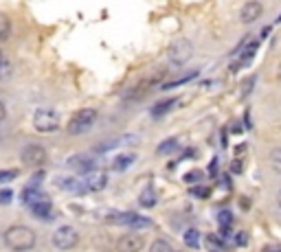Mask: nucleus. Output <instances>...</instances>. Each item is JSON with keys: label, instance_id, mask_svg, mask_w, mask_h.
Returning a JSON list of instances; mask_svg holds the SVG:
<instances>
[{"label": "nucleus", "instance_id": "f257e3e1", "mask_svg": "<svg viewBox=\"0 0 281 252\" xmlns=\"http://www.w3.org/2000/svg\"><path fill=\"white\" fill-rule=\"evenodd\" d=\"M3 243L11 252H29L38 243V235L27 226H9L3 232Z\"/></svg>", "mask_w": 281, "mask_h": 252}, {"label": "nucleus", "instance_id": "f03ea898", "mask_svg": "<svg viewBox=\"0 0 281 252\" xmlns=\"http://www.w3.org/2000/svg\"><path fill=\"white\" fill-rule=\"evenodd\" d=\"M97 118H99V112L95 110V107H81V110H77L73 116H70V121L66 125L68 134L70 136H83V134H88V132L95 128Z\"/></svg>", "mask_w": 281, "mask_h": 252}, {"label": "nucleus", "instance_id": "7ed1b4c3", "mask_svg": "<svg viewBox=\"0 0 281 252\" xmlns=\"http://www.w3.org/2000/svg\"><path fill=\"white\" fill-rule=\"evenodd\" d=\"M194 55V44L187 38H178L167 46V59L174 66H184Z\"/></svg>", "mask_w": 281, "mask_h": 252}, {"label": "nucleus", "instance_id": "20e7f679", "mask_svg": "<svg viewBox=\"0 0 281 252\" xmlns=\"http://www.w3.org/2000/svg\"><path fill=\"white\" fill-rule=\"evenodd\" d=\"M106 221L112 226H128V228H152L154 221L143 217L139 213H108Z\"/></svg>", "mask_w": 281, "mask_h": 252}, {"label": "nucleus", "instance_id": "39448f33", "mask_svg": "<svg viewBox=\"0 0 281 252\" xmlns=\"http://www.w3.org/2000/svg\"><path fill=\"white\" fill-rule=\"evenodd\" d=\"M51 241L57 250H73L75 245L79 243V232H77V228H73V226H59L57 230L53 232Z\"/></svg>", "mask_w": 281, "mask_h": 252}, {"label": "nucleus", "instance_id": "423d86ee", "mask_svg": "<svg viewBox=\"0 0 281 252\" xmlns=\"http://www.w3.org/2000/svg\"><path fill=\"white\" fill-rule=\"evenodd\" d=\"M46 149L38 145V143H29V145L22 147V152H20V160H22V165H27V167H42L46 163Z\"/></svg>", "mask_w": 281, "mask_h": 252}, {"label": "nucleus", "instance_id": "0eeeda50", "mask_svg": "<svg viewBox=\"0 0 281 252\" xmlns=\"http://www.w3.org/2000/svg\"><path fill=\"white\" fill-rule=\"evenodd\" d=\"M33 128L38 132H44V134L55 132L59 128V116L53 110H38L33 114Z\"/></svg>", "mask_w": 281, "mask_h": 252}, {"label": "nucleus", "instance_id": "6e6552de", "mask_svg": "<svg viewBox=\"0 0 281 252\" xmlns=\"http://www.w3.org/2000/svg\"><path fill=\"white\" fill-rule=\"evenodd\" d=\"M66 165L70 171L77 173V176H88L90 171L97 169V160H95L92 156H86V154H77L73 158H68Z\"/></svg>", "mask_w": 281, "mask_h": 252}, {"label": "nucleus", "instance_id": "1a4fd4ad", "mask_svg": "<svg viewBox=\"0 0 281 252\" xmlns=\"http://www.w3.org/2000/svg\"><path fill=\"white\" fill-rule=\"evenodd\" d=\"M257 51H259V40H250L246 46L242 44V49L237 51V62H233V66H231V73H237L240 68L248 66V64L255 59Z\"/></svg>", "mask_w": 281, "mask_h": 252}, {"label": "nucleus", "instance_id": "9d476101", "mask_svg": "<svg viewBox=\"0 0 281 252\" xmlns=\"http://www.w3.org/2000/svg\"><path fill=\"white\" fill-rule=\"evenodd\" d=\"M145 248V239L136 232H128L117 239V252H141Z\"/></svg>", "mask_w": 281, "mask_h": 252}, {"label": "nucleus", "instance_id": "9b49d317", "mask_svg": "<svg viewBox=\"0 0 281 252\" xmlns=\"http://www.w3.org/2000/svg\"><path fill=\"white\" fill-rule=\"evenodd\" d=\"M261 16H264V5H261L259 0H248V3H244V7L240 9V20L244 25H253V22H257Z\"/></svg>", "mask_w": 281, "mask_h": 252}, {"label": "nucleus", "instance_id": "f8f14e48", "mask_svg": "<svg viewBox=\"0 0 281 252\" xmlns=\"http://www.w3.org/2000/svg\"><path fill=\"white\" fill-rule=\"evenodd\" d=\"M55 184L62 191H68V193H77V195H81V193H86L88 187H86V182L83 180H79L77 176H64V178H57L55 180Z\"/></svg>", "mask_w": 281, "mask_h": 252}, {"label": "nucleus", "instance_id": "ddd939ff", "mask_svg": "<svg viewBox=\"0 0 281 252\" xmlns=\"http://www.w3.org/2000/svg\"><path fill=\"white\" fill-rule=\"evenodd\" d=\"M86 187H88V191H104L106 189V184H108V173L106 171H90L86 176Z\"/></svg>", "mask_w": 281, "mask_h": 252}, {"label": "nucleus", "instance_id": "4468645a", "mask_svg": "<svg viewBox=\"0 0 281 252\" xmlns=\"http://www.w3.org/2000/svg\"><path fill=\"white\" fill-rule=\"evenodd\" d=\"M29 211H31V215H35L38 219H51L53 217V202L49 200V197H44V200L31 204Z\"/></svg>", "mask_w": 281, "mask_h": 252}, {"label": "nucleus", "instance_id": "2eb2a0df", "mask_svg": "<svg viewBox=\"0 0 281 252\" xmlns=\"http://www.w3.org/2000/svg\"><path fill=\"white\" fill-rule=\"evenodd\" d=\"M134 160H136L134 154H117L115 160H112V171H119V173L128 171L134 165Z\"/></svg>", "mask_w": 281, "mask_h": 252}, {"label": "nucleus", "instance_id": "dca6fc26", "mask_svg": "<svg viewBox=\"0 0 281 252\" xmlns=\"http://www.w3.org/2000/svg\"><path fill=\"white\" fill-rule=\"evenodd\" d=\"M44 193H42V191L38 189V187H27L25 191H22L20 193V202L25 204V206H31V204H35V202H40V200H44Z\"/></svg>", "mask_w": 281, "mask_h": 252}, {"label": "nucleus", "instance_id": "f3484780", "mask_svg": "<svg viewBox=\"0 0 281 252\" xmlns=\"http://www.w3.org/2000/svg\"><path fill=\"white\" fill-rule=\"evenodd\" d=\"M176 101L178 99H165V101H160V103H156L152 107V116L154 118H160V116H165L167 112H171L176 107Z\"/></svg>", "mask_w": 281, "mask_h": 252}, {"label": "nucleus", "instance_id": "a211bd4d", "mask_svg": "<svg viewBox=\"0 0 281 252\" xmlns=\"http://www.w3.org/2000/svg\"><path fill=\"white\" fill-rule=\"evenodd\" d=\"M176 149H178V139H176V136H171V139H165L163 143H158L156 154L169 156V154H176Z\"/></svg>", "mask_w": 281, "mask_h": 252}, {"label": "nucleus", "instance_id": "6ab92c4d", "mask_svg": "<svg viewBox=\"0 0 281 252\" xmlns=\"http://www.w3.org/2000/svg\"><path fill=\"white\" fill-rule=\"evenodd\" d=\"M139 204H141L143 208H152L154 204H156V191H154L152 187L143 189L141 191V197H139Z\"/></svg>", "mask_w": 281, "mask_h": 252}, {"label": "nucleus", "instance_id": "aec40b11", "mask_svg": "<svg viewBox=\"0 0 281 252\" xmlns=\"http://www.w3.org/2000/svg\"><path fill=\"white\" fill-rule=\"evenodd\" d=\"M182 241L187 243L189 248L198 250L200 248V232L196 230V228H187V230H184V235H182Z\"/></svg>", "mask_w": 281, "mask_h": 252}, {"label": "nucleus", "instance_id": "412c9836", "mask_svg": "<svg viewBox=\"0 0 281 252\" xmlns=\"http://www.w3.org/2000/svg\"><path fill=\"white\" fill-rule=\"evenodd\" d=\"M9 38H11V20L7 14L0 11V42L9 40Z\"/></svg>", "mask_w": 281, "mask_h": 252}, {"label": "nucleus", "instance_id": "4be33fe9", "mask_svg": "<svg viewBox=\"0 0 281 252\" xmlns=\"http://www.w3.org/2000/svg\"><path fill=\"white\" fill-rule=\"evenodd\" d=\"M270 167L274 169V173L281 176V147L270 149Z\"/></svg>", "mask_w": 281, "mask_h": 252}, {"label": "nucleus", "instance_id": "5701e85b", "mask_svg": "<svg viewBox=\"0 0 281 252\" xmlns=\"http://www.w3.org/2000/svg\"><path fill=\"white\" fill-rule=\"evenodd\" d=\"M198 77V73H189V75H184V77H180V79H174V81H169V83H165L163 86V90H169V88H178V86H184L187 81H191V79H196Z\"/></svg>", "mask_w": 281, "mask_h": 252}, {"label": "nucleus", "instance_id": "b1692460", "mask_svg": "<svg viewBox=\"0 0 281 252\" xmlns=\"http://www.w3.org/2000/svg\"><path fill=\"white\" fill-rule=\"evenodd\" d=\"M149 252H174V248L165 239H156V241H152V245H149Z\"/></svg>", "mask_w": 281, "mask_h": 252}, {"label": "nucleus", "instance_id": "393cba45", "mask_svg": "<svg viewBox=\"0 0 281 252\" xmlns=\"http://www.w3.org/2000/svg\"><path fill=\"white\" fill-rule=\"evenodd\" d=\"M218 224L220 226H231L233 224V213L229 208H222V211L218 213Z\"/></svg>", "mask_w": 281, "mask_h": 252}, {"label": "nucleus", "instance_id": "a878e982", "mask_svg": "<svg viewBox=\"0 0 281 252\" xmlns=\"http://www.w3.org/2000/svg\"><path fill=\"white\" fill-rule=\"evenodd\" d=\"M233 243H235L237 248H246L248 245V232H244V230L235 232V235H233Z\"/></svg>", "mask_w": 281, "mask_h": 252}, {"label": "nucleus", "instance_id": "bb28decb", "mask_svg": "<svg viewBox=\"0 0 281 252\" xmlns=\"http://www.w3.org/2000/svg\"><path fill=\"white\" fill-rule=\"evenodd\" d=\"M18 169H3L0 171V184H5V182H11V180H16L18 178Z\"/></svg>", "mask_w": 281, "mask_h": 252}, {"label": "nucleus", "instance_id": "cd10ccee", "mask_svg": "<svg viewBox=\"0 0 281 252\" xmlns=\"http://www.w3.org/2000/svg\"><path fill=\"white\" fill-rule=\"evenodd\" d=\"M191 195L200 197V200H207V197L211 195V189H209V187H194V189H191Z\"/></svg>", "mask_w": 281, "mask_h": 252}, {"label": "nucleus", "instance_id": "c85d7f7f", "mask_svg": "<svg viewBox=\"0 0 281 252\" xmlns=\"http://www.w3.org/2000/svg\"><path fill=\"white\" fill-rule=\"evenodd\" d=\"M200 180H202V171H194V173H187V176H184V182L187 184L200 182Z\"/></svg>", "mask_w": 281, "mask_h": 252}, {"label": "nucleus", "instance_id": "c756f323", "mask_svg": "<svg viewBox=\"0 0 281 252\" xmlns=\"http://www.w3.org/2000/svg\"><path fill=\"white\" fill-rule=\"evenodd\" d=\"M11 197H14V193H11V189H3V191H0V204H3V206H5V204H9V202H11Z\"/></svg>", "mask_w": 281, "mask_h": 252}, {"label": "nucleus", "instance_id": "7c9ffc66", "mask_svg": "<svg viewBox=\"0 0 281 252\" xmlns=\"http://www.w3.org/2000/svg\"><path fill=\"white\" fill-rule=\"evenodd\" d=\"M255 81H257V77H248V79L244 81V88H242V94H244V97H246V94L250 92V88L255 86Z\"/></svg>", "mask_w": 281, "mask_h": 252}, {"label": "nucleus", "instance_id": "2f4dec72", "mask_svg": "<svg viewBox=\"0 0 281 252\" xmlns=\"http://www.w3.org/2000/svg\"><path fill=\"white\" fill-rule=\"evenodd\" d=\"M7 118V105H5V101H0V123Z\"/></svg>", "mask_w": 281, "mask_h": 252}, {"label": "nucleus", "instance_id": "473e14b6", "mask_svg": "<svg viewBox=\"0 0 281 252\" xmlns=\"http://www.w3.org/2000/svg\"><path fill=\"white\" fill-rule=\"evenodd\" d=\"M231 171L233 173H242V163H240V160H235V163L231 165Z\"/></svg>", "mask_w": 281, "mask_h": 252}, {"label": "nucleus", "instance_id": "72a5a7b5", "mask_svg": "<svg viewBox=\"0 0 281 252\" xmlns=\"http://www.w3.org/2000/svg\"><path fill=\"white\" fill-rule=\"evenodd\" d=\"M264 252H281L279 245H268V248H264Z\"/></svg>", "mask_w": 281, "mask_h": 252}, {"label": "nucleus", "instance_id": "f704fd0d", "mask_svg": "<svg viewBox=\"0 0 281 252\" xmlns=\"http://www.w3.org/2000/svg\"><path fill=\"white\" fill-rule=\"evenodd\" d=\"M270 31H272V29H270V27H264V29H261V35H259V38H261V40H264V38H266V35H268V33H270Z\"/></svg>", "mask_w": 281, "mask_h": 252}, {"label": "nucleus", "instance_id": "c9c22d12", "mask_svg": "<svg viewBox=\"0 0 281 252\" xmlns=\"http://www.w3.org/2000/svg\"><path fill=\"white\" fill-rule=\"evenodd\" d=\"M274 202H277V206L281 208V187H279V191H277V195H274Z\"/></svg>", "mask_w": 281, "mask_h": 252}, {"label": "nucleus", "instance_id": "e433bc0d", "mask_svg": "<svg viewBox=\"0 0 281 252\" xmlns=\"http://www.w3.org/2000/svg\"><path fill=\"white\" fill-rule=\"evenodd\" d=\"M0 68H5V53L0 49Z\"/></svg>", "mask_w": 281, "mask_h": 252}, {"label": "nucleus", "instance_id": "4c0bfd02", "mask_svg": "<svg viewBox=\"0 0 281 252\" xmlns=\"http://www.w3.org/2000/svg\"><path fill=\"white\" fill-rule=\"evenodd\" d=\"M277 81L281 83V62H279V66H277Z\"/></svg>", "mask_w": 281, "mask_h": 252}, {"label": "nucleus", "instance_id": "58836bf2", "mask_svg": "<svg viewBox=\"0 0 281 252\" xmlns=\"http://www.w3.org/2000/svg\"><path fill=\"white\" fill-rule=\"evenodd\" d=\"M277 22H281V16H279V18H277Z\"/></svg>", "mask_w": 281, "mask_h": 252}]
</instances>
